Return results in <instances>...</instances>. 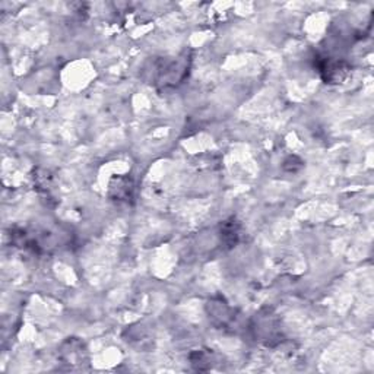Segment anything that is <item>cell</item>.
I'll use <instances>...</instances> for the list:
<instances>
[{
	"label": "cell",
	"instance_id": "5",
	"mask_svg": "<svg viewBox=\"0 0 374 374\" xmlns=\"http://www.w3.org/2000/svg\"><path fill=\"white\" fill-rule=\"evenodd\" d=\"M209 317L212 319V322L220 326V327H227L230 326L234 319H236V316H234V312L231 307H228L225 302H222L221 300L218 302L212 301L209 302Z\"/></svg>",
	"mask_w": 374,
	"mask_h": 374
},
{
	"label": "cell",
	"instance_id": "6",
	"mask_svg": "<svg viewBox=\"0 0 374 374\" xmlns=\"http://www.w3.org/2000/svg\"><path fill=\"white\" fill-rule=\"evenodd\" d=\"M239 237H240V224L236 220L231 218L221 225V242L227 247L236 246Z\"/></svg>",
	"mask_w": 374,
	"mask_h": 374
},
{
	"label": "cell",
	"instance_id": "2",
	"mask_svg": "<svg viewBox=\"0 0 374 374\" xmlns=\"http://www.w3.org/2000/svg\"><path fill=\"white\" fill-rule=\"evenodd\" d=\"M253 331L256 338L265 342L268 346H273L280 341L279 320L271 312H268L266 314H259L256 317Z\"/></svg>",
	"mask_w": 374,
	"mask_h": 374
},
{
	"label": "cell",
	"instance_id": "1",
	"mask_svg": "<svg viewBox=\"0 0 374 374\" xmlns=\"http://www.w3.org/2000/svg\"><path fill=\"white\" fill-rule=\"evenodd\" d=\"M191 69V57L183 55L180 57L171 59L169 62H164L161 66L157 67V78L155 82L162 85L164 88L177 86L180 85Z\"/></svg>",
	"mask_w": 374,
	"mask_h": 374
},
{
	"label": "cell",
	"instance_id": "3",
	"mask_svg": "<svg viewBox=\"0 0 374 374\" xmlns=\"http://www.w3.org/2000/svg\"><path fill=\"white\" fill-rule=\"evenodd\" d=\"M317 67L320 76L326 84H341L351 70L349 64L336 57H320L317 60Z\"/></svg>",
	"mask_w": 374,
	"mask_h": 374
},
{
	"label": "cell",
	"instance_id": "4",
	"mask_svg": "<svg viewBox=\"0 0 374 374\" xmlns=\"http://www.w3.org/2000/svg\"><path fill=\"white\" fill-rule=\"evenodd\" d=\"M110 198L117 203H130L135 199V184L129 177H117L110 183Z\"/></svg>",
	"mask_w": 374,
	"mask_h": 374
}]
</instances>
